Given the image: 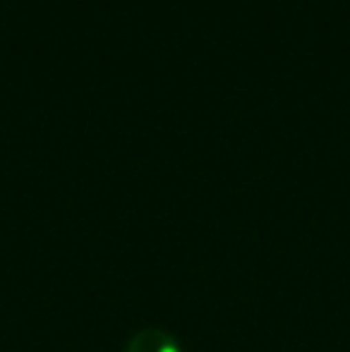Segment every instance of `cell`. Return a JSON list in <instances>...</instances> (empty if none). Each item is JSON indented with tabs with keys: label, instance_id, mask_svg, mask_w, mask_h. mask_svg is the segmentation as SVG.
<instances>
[{
	"label": "cell",
	"instance_id": "obj_1",
	"mask_svg": "<svg viewBox=\"0 0 350 352\" xmlns=\"http://www.w3.org/2000/svg\"><path fill=\"white\" fill-rule=\"evenodd\" d=\"M125 352H180V345L168 331L144 329L127 343Z\"/></svg>",
	"mask_w": 350,
	"mask_h": 352
}]
</instances>
